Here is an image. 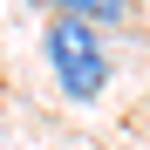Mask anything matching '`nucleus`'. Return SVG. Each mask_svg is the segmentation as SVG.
I'll return each instance as SVG.
<instances>
[{"label":"nucleus","mask_w":150,"mask_h":150,"mask_svg":"<svg viewBox=\"0 0 150 150\" xmlns=\"http://www.w3.org/2000/svg\"><path fill=\"white\" fill-rule=\"evenodd\" d=\"M41 55H48V68H55V82H62L68 103H96V96L109 89V48H103V34H96L89 21H75L68 7L48 14Z\"/></svg>","instance_id":"f257e3e1"},{"label":"nucleus","mask_w":150,"mask_h":150,"mask_svg":"<svg viewBox=\"0 0 150 150\" xmlns=\"http://www.w3.org/2000/svg\"><path fill=\"white\" fill-rule=\"evenodd\" d=\"M68 14H75V21H89L96 34H103V28H123V21H130V7H123V0H68Z\"/></svg>","instance_id":"f03ea898"}]
</instances>
